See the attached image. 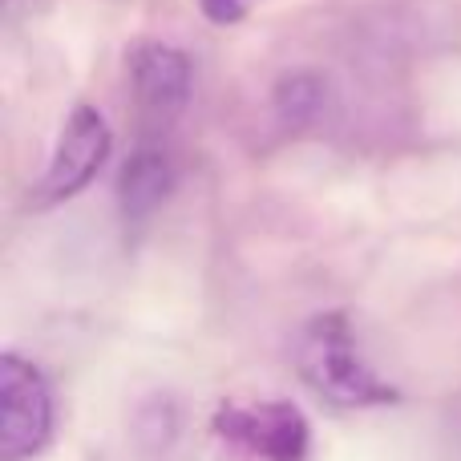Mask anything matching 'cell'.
Instances as JSON below:
<instances>
[{
	"instance_id": "obj_4",
	"label": "cell",
	"mask_w": 461,
	"mask_h": 461,
	"mask_svg": "<svg viewBox=\"0 0 461 461\" xmlns=\"http://www.w3.org/2000/svg\"><path fill=\"white\" fill-rule=\"evenodd\" d=\"M105 154H110V126L94 105H77V110L65 118L61 138H57V150L49 158V170L41 175V183L32 186V207L45 211L57 203L73 199L77 191H86L89 178L102 170Z\"/></svg>"
},
{
	"instance_id": "obj_3",
	"label": "cell",
	"mask_w": 461,
	"mask_h": 461,
	"mask_svg": "<svg viewBox=\"0 0 461 461\" xmlns=\"http://www.w3.org/2000/svg\"><path fill=\"white\" fill-rule=\"evenodd\" d=\"M215 433L259 461H303L312 449V425L292 401H223L215 409Z\"/></svg>"
},
{
	"instance_id": "obj_7",
	"label": "cell",
	"mask_w": 461,
	"mask_h": 461,
	"mask_svg": "<svg viewBox=\"0 0 461 461\" xmlns=\"http://www.w3.org/2000/svg\"><path fill=\"white\" fill-rule=\"evenodd\" d=\"M324 105V81L316 73H292L276 86V113L287 126H303Z\"/></svg>"
},
{
	"instance_id": "obj_9",
	"label": "cell",
	"mask_w": 461,
	"mask_h": 461,
	"mask_svg": "<svg viewBox=\"0 0 461 461\" xmlns=\"http://www.w3.org/2000/svg\"><path fill=\"white\" fill-rule=\"evenodd\" d=\"M457 413H461V397H457Z\"/></svg>"
},
{
	"instance_id": "obj_8",
	"label": "cell",
	"mask_w": 461,
	"mask_h": 461,
	"mask_svg": "<svg viewBox=\"0 0 461 461\" xmlns=\"http://www.w3.org/2000/svg\"><path fill=\"white\" fill-rule=\"evenodd\" d=\"M251 5H255V0H199L203 16H207V21H215V24L243 21V16L251 13Z\"/></svg>"
},
{
	"instance_id": "obj_5",
	"label": "cell",
	"mask_w": 461,
	"mask_h": 461,
	"mask_svg": "<svg viewBox=\"0 0 461 461\" xmlns=\"http://www.w3.org/2000/svg\"><path fill=\"white\" fill-rule=\"evenodd\" d=\"M134 102L146 126H170L191 97V61L183 49L162 41H138L126 53Z\"/></svg>"
},
{
	"instance_id": "obj_1",
	"label": "cell",
	"mask_w": 461,
	"mask_h": 461,
	"mask_svg": "<svg viewBox=\"0 0 461 461\" xmlns=\"http://www.w3.org/2000/svg\"><path fill=\"white\" fill-rule=\"evenodd\" d=\"M295 368L312 393L340 409H373L397 401V389L381 381L376 368L360 357L344 312H324L308 320V328L295 340Z\"/></svg>"
},
{
	"instance_id": "obj_6",
	"label": "cell",
	"mask_w": 461,
	"mask_h": 461,
	"mask_svg": "<svg viewBox=\"0 0 461 461\" xmlns=\"http://www.w3.org/2000/svg\"><path fill=\"white\" fill-rule=\"evenodd\" d=\"M175 186V170H170V158L154 146H142V150L130 154V162L118 175V203L126 223H142L154 211L162 207V199Z\"/></svg>"
},
{
	"instance_id": "obj_2",
	"label": "cell",
	"mask_w": 461,
	"mask_h": 461,
	"mask_svg": "<svg viewBox=\"0 0 461 461\" xmlns=\"http://www.w3.org/2000/svg\"><path fill=\"white\" fill-rule=\"evenodd\" d=\"M53 438V393L37 365L0 357V461H29Z\"/></svg>"
}]
</instances>
